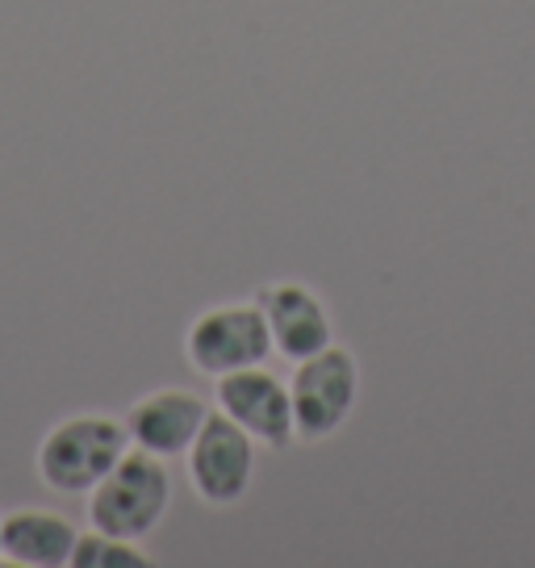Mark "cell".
Masks as SVG:
<instances>
[{
    "label": "cell",
    "mask_w": 535,
    "mask_h": 568,
    "mask_svg": "<svg viewBox=\"0 0 535 568\" xmlns=\"http://www.w3.org/2000/svg\"><path fill=\"white\" fill-rule=\"evenodd\" d=\"M130 452V430L109 414H75L38 444V477L54 494H92Z\"/></svg>",
    "instance_id": "6da1fadb"
},
{
    "label": "cell",
    "mask_w": 535,
    "mask_h": 568,
    "mask_svg": "<svg viewBox=\"0 0 535 568\" xmlns=\"http://www.w3.org/2000/svg\"><path fill=\"white\" fill-rule=\"evenodd\" d=\"M168 501H172V477H168L163 456L130 447L113 464V473L89 494V518L97 531L143 544L163 523Z\"/></svg>",
    "instance_id": "7a4b0ae2"
},
{
    "label": "cell",
    "mask_w": 535,
    "mask_h": 568,
    "mask_svg": "<svg viewBox=\"0 0 535 568\" xmlns=\"http://www.w3.org/2000/svg\"><path fill=\"white\" fill-rule=\"evenodd\" d=\"M293 423H297V435L319 444V439H331L356 409L360 397V359L347 347L331 343L322 347L319 355H310L302 364H293Z\"/></svg>",
    "instance_id": "3957f363"
},
{
    "label": "cell",
    "mask_w": 535,
    "mask_h": 568,
    "mask_svg": "<svg viewBox=\"0 0 535 568\" xmlns=\"http://www.w3.org/2000/svg\"><path fill=\"white\" fill-rule=\"evenodd\" d=\"M272 352V335H268V318L260 302H234L214 305L189 326L184 335V355L196 373L226 376L239 368H260Z\"/></svg>",
    "instance_id": "277c9868"
},
{
    "label": "cell",
    "mask_w": 535,
    "mask_h": 568,
    "mask_svg": "<svg viewBox=\"0 0 535 568\" xmlns=\"http://www.w3.org/2000/svg\"><path fill=\"white\" fill-rule=\"evenodd\" d=\"M189 477L201 501L210 506H234L243 501L255 477V439L231 414H210L189 447Z\"/></svg>",
    "instance_id": "5b68a950"
},
{
    "label": "cell",
    "mask_w": 535,
    "mask_h": 568,
    "mask_svg": "<svg viewBox=\"0 0 535 568\" xmlns=\"http://www.w3.org/2000/svg\"><path fill=\"white\" fill-rule=\"evenodd\" d=\"M218 409L231 414L234 423L248 430L255 444L289 447L297 435L293 423V393L285 381L260 368H239V373L218 376Z\"/></svg>",
    "instance_id": "8992f818"
},
{
    "label": "cell",
    "mask_w": 535,
    "mask_h": 568,
    "mask_svg": "<svg viewBox=\"0 0 535 568\" xmlns=\"http://www.w3.org/2000/svg\"><path fill=\"white\" fill-rule=\"evenodd\" d=\"M255 302L268 318V335H272V352L285 355L289 364H302L310 355H319L322 347L335 343V326L326 314L314 288H305L302 281H276L264 284L255 293Z\"/></svg>",
    "instance_id": "52a82bcc"
},
{
    "label": "cell",
    "mask_w": 535,
    "mask_h": 568,
    "mask_svg": "<svg viewBox=\"0 0 535 568\" xmlns=\"http://www.w3.org/2000/svg\"><path fill=\"white\" fill-rule=\"evenodd\" d=\"M205 418H210V406L193 389H155L130 406L125 430L134 447L172 460V456H189Z\"/></svg>",
    "instance_id": "ba28073f"
},
{
    "label": "cell",
    "mask_w": 535,
    "mask_h": 568,
    "mask_svg": "<svg viewBox=\"0 0 535 568\" xmlns=\"http://www.w3.org/2000/svg\"><path fill=\"white\" fill-rule=\"evenodd\" d=\"M75 523H68L54 510H13V515L0 518V556L9 565L21 568H63L72 565L75 551Z\"/></svg>",
    "instance_id": "9c48e42d"
},
{
    "label": "cell",
    "mask_w": 535,
    "mask_h": 568,
    "mask_svg": "<svg viewBox=\"0 0 535 568\" xmlns=\"http://www.w3.org/2000/svg\"><path fill=\"white\" fill-rule=\"evenodd\" d=\"M147 551H139L134 539H118V535H105L92 527L89 535L75 539L72 551V568H147Z\"/></svg>",
    "instance_id": "30bf717a"
}]
</instances>
